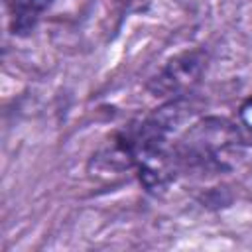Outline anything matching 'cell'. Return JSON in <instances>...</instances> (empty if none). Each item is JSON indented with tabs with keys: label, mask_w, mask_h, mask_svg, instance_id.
Here are the masks:
<instances>
[{
	"label": "cell",
	"mask_w": 252,
	"mask_h": 252,
	"mask_svg": "<svg viewBox=\"0 0 252 252\" xmlns=\"http://www.w3.org/2000/svg\"><path fill=\"white\" fill-rule=\"evenodd\" d=\"M238 130L244 140H252V96L246 98L238 108Z\"/></svg>",
	"instance_id": "4"
},
{
	"label": "cell",
	"mask_w": 252,
	"mask_h": 252,
	"mask_svg": "<svg viewBox=\"0 0 252 252\" xmlns=\"http://www.w3.org/2000/svg\"><path fill=\"white\" fill-rule=\"evenodd\" d=\"M53 4V0H12L10 2V30L14 35L30 33L41 14Z\"/></svg>",
	"instance_id": "3"
},
{
	"label": "cell",
	"mask_w": 252,
	"mask_h": 252,
	"mask_svg": "<svg viewBox=\"0 0 252 252\" xmlns=\"http://www.w3.org/2000/svg\"><path fill=\"white\" fill-rule=\"evenodd\" d=\"M207 67V51L201 47L181 51L173 55L146 85L152 96L175 98L185 96V93L199 81Z\"/></svg>",
	"instance_id": "2"
},
{
	"label": "cell",
	"mask_w": 252,
	"mask_h": 252,
	"mask_svg": "<svg viewBox=\"0 0 252 252\" xmlns=\"http://www.w3.org/2000/svg\"><path fill=\"white\" fill-rule=\"evenodd\" d=\"M242 142L244 138L236 124L209 116L189 126L173 144V152L179 167L222 171L232 165Z\"/></svg>",
	"instance_id": "1"
}]
</instances>
